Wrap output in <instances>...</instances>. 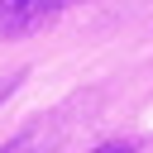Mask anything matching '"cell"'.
<instances>
[{
	"label": "cell",
	"instance_id": "obj_1",
	"mask_svg": "<svg viewBox=\"0 0 153 153\" xmlns=\"http://www.w3.org/2000/svg\"><path fill=\"white\" fill-rule=\"evenodd\" d=\"M81 0H0V38H24Z\"/></svg>",
	"mask_w": 153,
	"mask_h": 153
},
{
	"label": "cell",
	"instance_id": "obj_2",
	"mask_svg": "<svg viewBox=\"0 0 153 153\" xmlns=\"http://www.w3.org/2000/svg\"><path fill=\"white\" fill-rule=\"evenodd\" d=\"M96 153H134V143H129V139H110V143H100Z\"/></svg>",
	"mask_w": 153,
	"mask_h": 153
},
{
	"label": "cell",
	"instance_id": "obj_3",
	"mask_svg": "<svg viewBox=\"0 0 153 153\" xmlns=\"http://www.w3.org/2000/svg\"><path fill=\"white\" fill-rule=\"evenodd\" d=\"M0 153H33V139H29V134H24V139H14V143H5V148H0Z\"/></svg>",
	"mask_w": 153,
	"mask_h": 153
},
{
	"label": "cell",
	"instance_id": "obj_4",
	"mask_svg": "<svg viewBox=\"0 0 153 153\" xmlns=\"http://www.w3.org/2000/svg\"><path fill=\"white\" fill-rule=\"evenodd\" d=\"M19 76H24V72H5V76H0V96H5V91H14V86H19Z\"/></svg>",
	"mask_w": 153,
	"mask_h": 153
}]
</instances>
